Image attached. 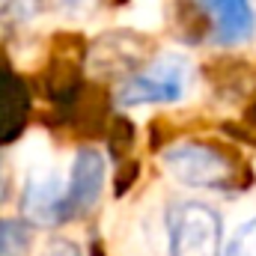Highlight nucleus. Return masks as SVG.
<instances>
[{"label": "nucleus", "mask_w": 256, "mask_h": 256, "mask_svg": "<svg viewBox=\"0 0 256 256\" xmlns=\"http://www.w3.org/2000/svg\"><path fill=\"white\" fill-rule=\"evenodd\" d=\"M191 84V63L179 54H164L143 72L131 74L116 90V104L143 108V104H176L185 98Z\"/></svg>", "instance_id": "f257e3e1"}, {"label": "nucleus", "mask_w": 256, "mask_h": 256, "mask_svg": "<svg viewBox=\"0 0 256 256\" xmlns=\"http://www.w3.org/2000/svg\"><path fill=\"white\" fill-rule=\"evenodd\" d=\"M167 238L173 256H224L220 214L206 202H179L167 214Z\"/></svg>", "instance_id": "f03ea898"}, {"label": "nucleus", "mask_w": 256, "mask_h": 256, "mask_svg": "<svg viewBox=\"0 0 256 256\" xmlns=\"http://www.w3.org/2000/svg\"><path fill=\"white\" fill-rule=\"evenodd\" d=\"M161 167L185 188H218L232 179V161L214 146L182 140L161 152Z\"/></svg>", "instance_id": "7ed1b4c3"}, {"label": "nucleus", "mask_w": 256, "mask_h": 256, "mask_svg": "<svg viewBox=\"0 0 256 256\" xmlns=\"http://www.w3.org/2000/svg\"><path fill=\"white\" fill-rule=\"evenodd\" d=\"M108 179V161L98 149H78L72 170H68V182H66V196H63V220L66 218H78L84 212H90L104 188Z\"/></svg>", "instance_id": "20e7f679"}, {"label": "nucleus", "mask_w": 256, "mask_h": 256, "mask_svg": "<svg viewBox=\"0 0 256 256\" xmlns=\"http://www.w3.org/2000/svg\"><path fill=\"white\" fill-rule=\"evenodd\" d=\"M63 196L66 182L54 164L27 173V188H24V214L36 224H57L63 220Z\"/></svg>", "instance_id": "39448f33"}, {"label": "nucleus", "mask_w": 256, "mask_h": 256, "mask_svg": "<svg viewBox=\"0 0 256 256\" xmlns=\"http://www.w3.org/2000/svg\"><path fill=\"white\" fill-rule=\"evenodd\" d=\"M214 18V39L220 45H244L256 33V12L250 0H196Z\"/></svg>", "instance_id": "423d86ee"}, {"label": "nucleus", "mask_w": 256, "mask_h": 256, "mask_svg": "<svg viewBox=\"0 0 256 256\" xmlns=\"http://www.w3.org/2000/svg\"><path fill=\"white\" fill-rule=\"evenodd\" d=\"M33 248V230L24 220L0 218V256H27Z\"/></svg>", "instance_id": "0eeeda50"}, {"label": "nucleus", "mask_w": 256, "mask_h": 256, "mask_svg": "<svg viewBox=\"0 0 256 256\" xmlns=\"http://www.w3.org/2000/svg\"><path fill=\"white\" fill-rule=\"evenodd\" d=\"M15 158H18V167L24 173H36V170H42V167L51 164V146H48V140L42 134H30L18 146V155Z\"/></svg>", "instance_id": "6e6552de"}, {"label": "nucleus", "mask_w": 256, "mask_h": 256, "mask_svg": "<svg viewBox=\"0 0 256 256\" xmlns=\"http://www.w3.org/2000/svg\"><path fill=\"white\" fill-rule=\"evenodd\" d=\"M122 21L134 30H155L161 24V0H131Z\"/></svg>", "instance_id": "1a4fd4ad"}, {"label": "nucleus", "mask_w": 256, "mask_h": 256, "mask_svg": "<svg viewBox=\"0 0 256 256\" xmlns=\"http://www.w3.org/2000/svg\"><path fill=\"white\" fill-rule=\"evenodd\" d=\"M224 256H256V214L236 230V236L224 248Z\"/></svg>", "instance_id": "9d476101"}, {"label": "nucleus", "mask_w": 256, "mask_h": 256, "mask_svg": "<svg viewBox=\"0 0 256 256\" xmlns=\"http://www.w3.org/2000/svg\"><path fill=\"white\" fill-rule=\"evenodd\" d=\"M39 256H84V250H80V244L72 242V238H54V242L45 244V250Z\"/></svg>", "instance_id": "9b49d317"}, {"label": "nucleus", "mask_w": 256, "mask_h": 256, "mask_svg": "<svg viewBox=\"0 0 256 256\" xmlns=\"http://www.w3.org/2000/svg\"><path fill=\"white\" fill-rule=\"evenodd\" d=\"M96 3H98V0H57L60 12H66V15H84V12H90Z\"/></svg>", "instance_id": "f8f14e48"}]
</instances>
